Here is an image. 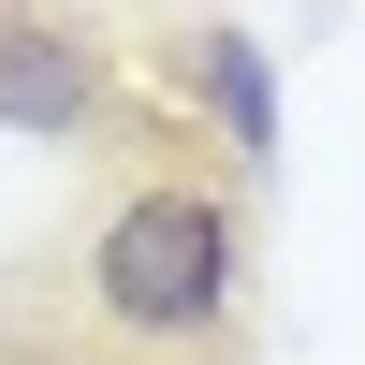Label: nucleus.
<instances>
[{
    "instance_id": "f257e3e1",
    "label": "nucleus",
    "mask_w": 365,
    "mask_h": 365,
    "mask_svg": "<svg viewBox=\"0 0 365 365\" xmlns=\"http://www.w3.org/2000/svg\"><path fill=\"white\" fill-rule=\"evenodd\" d=\"M234 278H249V234H234V205L190 190V175H146V190L103 220V249H88L103 322H117V336H161V351L220 336V322H234Z\"/></svg>"
},
{
    "instance_id": "f03ea898",
    "label": "nucleus",
    "mask_w": 365,
    "mask_h": 365,
    "mask_svg": "<svg viewBox=\"0 0 365 365\" xmlns=\"http://www.w3.org/2000/svg\"><path fill=\"white\" fill-rule=\"evenodd\" d=\"M175 88L205 103V132H220V161H234V175H263V161H278V73H263V44H249V29H220V15H205L190 44H175Z\"/></svg>"
},
{
    "instance_id": "7ed1b4c3",
    "label": "nucleus",
    "mask_w": 365,
    "mask_h": 365,
    "mask_svg": "<svg viewBox=\"0 0 365 365\" xmlns=\"http://www.w3.org/2000/svg\"><path fill=\"white\" fill-rule=\"evenodd\" d=\"M103 103V73H88V44L58 15H0V117H29V132H73V117Z\"/></svg>"
}]
</instances>
